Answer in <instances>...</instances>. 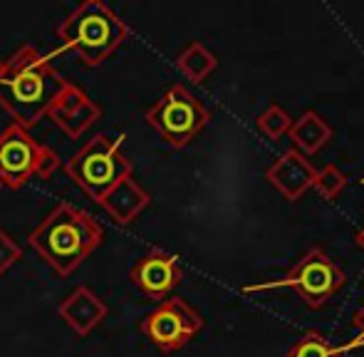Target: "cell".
<instances>
[{"mask_svg": "<svg viewBox=\"0 0 364 357\" xmlns=\"http://www.w3.org/2000/svg\"><path fill=\"white\" fill-rule=\"evenodd\" d=\"M3 70H5V60L0 58V75H3Z\"/></svg>", "mask_w": 364, "mask_h": 357, "instance_id": "cell-22", "label": "cell"}, {"mask_svg": "<svg viewBox=\"0 0 364 357\" xmlns=\"http://www.w3.org/2000/svg\"><path fill=\"white\" fill-rule=\"evenodd\" d=\"M105 231L87 211L63 201L38 223L28 243L58 275H70L102 246Z\"/></svg>", "mask_w": 364, "mask_h": 357, "instance_id": "cell-2", "label": "cell"}, {"mask_svg": "<svg viewBox=\"0 0 364 357\" xmlns=\"http://www.w3.org/2000/svg\"><path fill=\"white\" fill-rule=\"evenodd\" d=\"M58 38L80 58L82 65L97 68L129 38V28L107 3L90 0L77 5L60 23Z\"/></svg>", "mask_w": 364, "mask_h": 357, "instance_id": "cell-3", "label": "cell"}, {"mask_svg": "<svg viewBox=\"0 0 364 357\" xmlns=\"http://www.w3.org/2000/svg\"><path fill=\"white\" fill-rule=\"evenodd\" d=\"M345 186H347V178L335 164H327V166H322V169H317L315 181H312V188H315L322 198H327V201L340 196V191Z\"/></svg>", "mask_w": 364, "mask_h": 357, "instance_id": "cell-17", "label": "cell"}, {"mask_svg": "<svg viewBox=\"0 0 364 357\" xmlns=\"http://www.w3.org/2000/svg\"><path fill=\"white\" fill-rule=\"evenodd\" d=\"M255 122H258V129L263 132L268 139H280V137L290 129V117L280 105H270Z\"/></svg>", "mask_w": 364, "mask_h": 357, "instance_id": "cell-18", "label": "cell"}, {"mask_svg": "<svg viewBox=\"0 0 364 357\" xmlns=\"http://www.w3.org/2000/svg\"><path fill=\"white\" fill-rule=\"evenodd\" d=\"M317 169L310 164V159L300 154L297 149H288L280 154V159L265 171L268 181L283 193L288 201H297L315 181Z\"/></svg>", "mask_w": 364, "mask_h": 357, "instance_id": "cell-11", "label": "cell"}, {"mask_svg": "<svg viewBox=\"0 0 364 357\" xmlns=\"http://www.w3.org/2000/svg\"><path fill=\"white\" fill-rule=\"evenodd\" d=\"M58 169V151L40 144L30 129L13 122L0 132V186L20 188L33 176L50 178Z\"/></svg>", "mask_w": 364, "mask_h": 357, "instance_id": "cell-6", "label": "cell"}, {"mask_svg": "<svg viewBox=\"0 0 364 357\" xmlns=\"http://www.w3.org/2000/svg\"><path fill=\"white\" fill-rule=\"evenodd\" d=\"M18 261H20V246L10 238V233H5L0 228V275L8 273Z\"/></svg>", "mask_w": 364, "mask_h": 357, "instance_id": "cell-19", "label": "cell"}, {"mask_svg": "<svg viewBox=\"0 0 364 357\" xmlns=\"http://www.w3.org/2000/svg\"><path fill=\"white\" fill-rule=\"evenodd\" d=\"M48 117L55 122V127L65 132L70 139H80L92 124L102 117V110L90 100L85 90H80L77 85H65V90L55 97V102L50 105Z\"/></svg>", "mask_w": 364, "mask_h": 357, "instance_id": "cell-10", "label": "cell"}, {"mask_svg": "<svg viewBox=\"0 0 364 357\" xmlns=\"http://www.w3.org/2000/svg\"><path fill=\"white\" fill-rule=\"evenodd\" d=\"M203 328V318L193 310L186 300L166 298L141 320V333L156 345L161 353L181 350L191 343Z\"/></svg>", "mask_w": 364, "mask_h": 357, "instance_id": "cell-8", "label": "cell"}, {"mask_svg": "<svg viewBox=\"0 0 364 357\" xmlns=\"http://www.w3.org/2000/svg\"><path fill=\"white\" fill-rule=\"evenodd\" d=\"M355 241H357V246H360V248H362V251H364V226L360 228V231H357Z\"/></svg>", "mask_w": 364, "mask_h": 357, "instance_id": "cell-21", "label": "cell"}, {"mask_svg": "<svg viewBox=\"0 0 364 357\" xmlns=\"http://www.w3.org/2000/svg\"><path fill=\"white\" fill-rule=\"evenodd\" d=\"M124 134H97L65 161V171L95 203H100L119 181L132 176V161L122 149Z\"/></svg>", "mask_w": 364, "mask_h": 357, "instance_id": "cell-4", "label": "cell"}, {"mask_svg": "<svg viewBox=\"0 0 364 357\" xmlns=\"http://www.w3.org/2000/svg\"><path fill=\"white\" fill-rule=\"evenodd\" d=\"M352 323H355V328L360 330V333H357L355 340H350L347 345H342V348H340L342 355H345L347 350H355V348H362V345H364V305L357 310V315H355V320H352Z\"/></svg>", "mask_w": 364, "mask_h": 357, "instance_id": "cell-20", "label": "cell"}, {"mask_svg": "<svg viewBox=\"0 0 364 357\" xmlns=\"http://www.w3.org/2000/svg\"><path fill=\"white\" fill-rule=\"evenodd\" d=\"M65 85L68 80H63L35 45H23L5 60L0 75V107L13 117L15 124L30 129L48 117L50 105Z\"/></svg>", "mask_w": 364, "mask_h": 357, "instance_id": "cell-1", "label": "cell"}, {"mask_svg": "<svg viewBox=\"0 0 364 357\" xmlns=\"http://www.w3.org/2000/svg\"><path fill=\"white\" fill-rule=\"evenodd\" d=\"M129 278L134 283V288L139 293H144L151 300H161L171 293L173 288H178L183 278V270L178 266L176 256L166 253L161 248H151L149 253L139 258L132 266Z\"/></svg>", "mask_w": 364, "mask_h": 357, "instance_id": "cell-9", "label": "cell"}, {"mask_svg": "<svg viewBox=\"0 0 364 357\" xmlns=\"http://www.w3.org/2000/svg\"><path fill=\"white\" fill-rule=\"evenodd\" d=\"M176 68L186 75L191 82H203L213 70L218 68V58L201 43H191L176 58Z\"/></svg>", "mask_w": 364, "mask_h": 357, "instance_id": "cell-15", "label": "cell"}, {"mask_svg": "<svg viewBox=\"0 0 364 357\" xmlns=\"http://www.w3.org/2000/svg\"><path fill=\"white\" fill-rule=\"evenodd\" d=\"M58 313L80 338H85V335H90L92 330L107 318L109 308H107V303L95 290L87 288V285H80V288H75L73 293L60 303Z\"/></svg>", "mask_w": 364, "mask_h": 357, "instance_id": "cell-12", "label": "cell"}, {"mask_svg": "<svg viewBox=\"0 0 364 357\" xmlns=\"http://www.w3.org/2000/svg\"><path fill=\"white\" fill-rule=\"evenodd\" d=\"M151 203V196H149L146 188H141L134 178H124L119 181L105 198L100 201V206L114 218V223L119 226H127L132 223L141 211Z\"/></svg>", "mask_w": 364, "mask_h": 357, "instance_id": "cell-13", "label": "cell"}, {"mask_svg": "<svg viewBox=\"0 0 364 357\" xmlns=\"http://www.w3.org/2000/svg\"><path fill=\"white\" fill-rule=\"evenodd\" d=\"M345 280H347L345 270L337 266L322 248H310L283 280H278V283L250 285V288H243V293H258V290H268V288H273V290L292 288L300 295L307 308L317 310L325 303H330V300L340 293Z\"/></svg>", "mask_w": 364, "mask_h": 357, "instance_id": "cell-7", "label": "cell"}, {"mask_svg": "<svg viewBox=\"0 0 364 357\" xmlns=\"http://www.w3.org/2000/svg\"><path fill=\"white\" fill-rule=\"evenodd\" d=\"M144 119L171 149H183L206 129L211 114L183 85H173L149 107Z\"/></svg>", "mask_w": 364, "mask_h": 357, "instance_id": "cell-5", "label": "cell"}, {"mask_svg": "<svg viewBox=\"0 0 364 357\" xmlns=\"http://www.w3.org/2000/svg\"><path fill=\"white\" fill-rule=\"evenodd\" d=\"M288 357H342V350L332 348L320 333H307L288 350Z\"/></svg>", "mask_w": 364, "mask_h": 357, "instance_id": "cell-16", "label": "cell"}, {"mask_svg": "<svg viewBox=\"0 0 364 357\" xmlns=\"http://www.w3.org/2000/svg\"><path fill=\"white\" fill-rule=\"evenodd\" d=\"M288 132H290V139L295 142L297 149L305 151L307 156L317 154V151L332 139V127L312 110L305 112L295 124H290Z\"/></svg>", "mask_w": 364, "mask_h": 357, "instance_id": "cell-14", "label": "cell"}]
</instances>
